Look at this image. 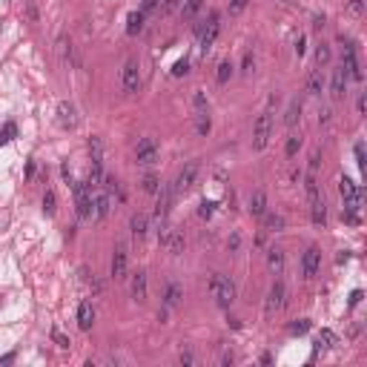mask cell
Returning <instances> with one entry per match:
<instances>
[{
  "instance_id": "d6a6232c",
  "label": "cell",
  "mask_w": 367,
  "mask_h": 367,
  "mask_svg": "<svg viewBox=\"0 0 367 367\" xmlns=\"http://www.w3.org/2000/svg\"><path fill=\"white\" fill-rule=\"evenodd\" d=\"M321 89H324V80H321V72L316 69V72H310V78H307V92L310 95H321Z\"/></svg>"
},
{
  "instance_id": "7402d4cb",
  "label": "cell",
  "mask_w": 367,
  "mask_h": 367,
  "mask_svg": "<svg viewBox=\"0 0 367 367\" xmlns=\"http://www.w3.org/2000/svg\"><path fill=\"white\" fill-rule=\"evenodd\" d=\"M247 209H250L252 218H261L264 212H267V192H264V189H255V192L250 195V204H247Z\"/></svg>"
},
{
  "instance_id": "e575fe53",
  "label": "cell",
  "mask_w": 367,
  "mask_h": 367,
  "mask_svg": "<svg viewBox=\"0 0 367 367\" xmlns=\"http://www.w3.org/2000/svg\"><path fill=\"white\" fill-rule=\"evenodd\" d=\"M43 212H46V215H55V212H57V195H55V189H46V192H43Z\"/></svg>"
},
{
  "instance_id": "1f68e13d",
  "label": "cell",
  "mask_w": 367,
  "mask_h": 367,
  "mask_svg": "<svg viewBox=\"0 0 367 367\" xmlns=\"http://www.w3.org/2000/svg\"><path fill=\"white\" fill-rule=\"evenodd\" d=\"M298 118H301V101H293L287 106V115H284V124L287 126H296Z\"/></svg>"
},
{
  "instance_id": "680465c9",
  "label": "cell",
  "mask_w": 367,
  "mask_h": 367,
  "mask_svg": "<svg viewBox=\"0 0 367 367\" xmlns=\"http://www.w3.org/2000/svg\"><path fill=\"white\" fill-rule=\"evenodd\" d=\"M235 362V356H232V350H227V353L221 356V365H232Z\"/></svg>"
},
{
  "instance_id": "52a82bcc",
  "label": "cell",
  "mask_w": 367,
  "mask_h": 367,
  "mask_svg": "<svg viewBox=\"0 0 367 367\" xmlns=\"http://www.w3.org/2000/svg\"><path fill=\"white\" fill-rule=\"evenodd\" d=\"M287 304V287L284 281H275L273 287H270V293H267V307H264V316L267 319H273L275 313H281Z\"/></svg>"
},
{
  "instance_id": "2e32d148",
  "label": "cell",
  "mask_w": 367,
  "mask_h": 367,
  "mask_svg": "<svg viewBox=\"0 0 367 367\" xmlns=\"http://www.w3.org/2000/svg\"><path fill=\"white\" fill-rule=\"evenodd\" d=\"M347 72H344V66L339 69H333V80H330V95H333V101H342L344 95H347Z\"/></svg>"
},
{
  "instance_id": "7a4b0ae2",
  "label": "cell",
  "mask_w": 367,
  "mask_h": 367,
  "mask_svg": "<svg viewBox=\"0 0 367 367\" xmlns=\"http://www.w3.org/2000/svg\"><path fill=\"white\" fill-rule=\"evenodd\" d=\"M72 192H75L78 218H80V221L92 218V186H89L86 181H72Z\"/></svg>"
},
{
  "instance_id": "6125c7cd",
  "label": "cell",
  "mask_w": 367,
  "mask_h": 367,
  "mask_svg": "<svg viewBox=\"0 0 367 367\" xmlns=\"http://www.w3.org/2000/svg\"><path fill=\"white\" fill-rule=\"evenodd\" d=\"M359 301H362V290H356L353 296H350V304H359Z\"/></svg>"
},
{
  "instance_id": "f1b7e54d",
  "label": "cell",
  "mask_w": 367,
  "mask_h": 367,
  "mask_svg": "<svg viewBox=\"0 0 367 367\" xmlns=\"http://www.w3.org/2000/svg\"><path fill=\"white\" fill-rule=\"evenodd\" d=\"M57 49H60V57H63V63H75V46H72V40L69 37H60L57 40Z\"/></svg>"
},
{
  "instance_id": "9a60e30c",
  "label": "cell",
  "mask_w": 367,
  "mask_h": 367,
  "mask_svg": "<svg viewBox=\"0 0 367 367\" xmlns=\"http://www.w3.org/2000/svg\"><path fill=\"white\" fill-rule=\"evenodd\" d=\"M129 296L135 298L138 304H144V301H147V296H149V278H147L144 270H138V273L132 275V281H129Z\"/></svg>"
},
{
  "instance_id": "7bdbcfd3",
  "label": "cell",
  "mask_w": 367,
  "mask_h": 367,
  "mask_svg": "<svg viewBox=\"0 0 367 367\" xmlns=\"http://www.w3.org/2000/svg\"><path fill=\"white\" fill-rule=\"evenodd\" d=\"M212 212H215V204H212V201H201V206H198V215L201 218H212Z\"/></svg>"
},
{
  "instance_id": "836d02e7",
  "label": "cell",
  "mask_w": 367,
  "mask_h": 367,
  "mask_svg": "<svg viewBox=\"0 0 367 367\" xmlns=\"http://www.w3.org/2000/svg\"><path fill=\"white\" fill-rule=\"evenodd\" d=\"M23 17H26V23H37V20H40L37 0H26V6H23Z\"/></svg>"
},
{
  "instance_id": "816d5d0a",
  "label": "cell",
  "mask_w": 367,
  "mask_h": 367,
  "mask_svg": "<svg viewBox=\"0 0 367 367\" xmlns=\"http://www.w3.org/2000/svg\"><path fill=\"white\" fill-rule=\"evenodd\" d=\"M347 11H350V14H362V11H365V0H350Z\"/></svg>"
},
{
  "instance_id": "83f0119b",
  "label": "cell",
  "mask_w": 367,
  "mask_h": 367,
  "mask_svg": "<svg viewBox=\"0 0 367 367\" xmlns=\"http://www.w3.org/2000/svg\"><path fill=\"white\" fill-rule=\"evenodd\" d=\"M264 232H281L284 229V218L281 215H273V212H264Z\"/></svg>"
},
{
  "instance_id": "f546056e",
  "label": "cell",
  "mask_w": 367,
  "mask_h": 367,
  "mask_svg": "<svg viewBox=\"0 0 367 367\" xmlns=\"http://www.w3.org/2000/svg\"><path fill=\"white\" fill-rule=\"evenodd\" d=\"M209 129H212V121H209V115H206V109H204V112L195 115V132H198L201 138H206L209 135Z\"/></svg>"
},
{
  "instance_id": "9f6ffc18",
  "label": "cell",
  "mask_w": 367,
  "mask_h": 367,
  "mask_svg": "<svg viewBox=\"0 0 367 367\" xmlns=\"http://www.w3.org/2000/svg\"><path fill=\"white\" fill-rule=\"evenodd\" d=\"M227 247H229V250H232V252H235V250H238V247H241V235H238V232H232V235H229Z\"/></svg>"
},
{
  "instance_id": "7dc6e473",
  "label": "cell",
  "mask_w": 367,
  "mask_h": 367,
  "mask_svg": "<svg viewBox=\"0 0 367 367\" xmlns=\"http://www.w3.org/2000/svg\"><path fill=\"white\" fill-rule=\"evenodd\" d=\"M52 342H55L57 347H63V350H66L69 344H72V342H69V339H66V336H63L60 330H52Z\"/></svg>"
},
{
  "instance_id": "bcb514c9",
  "label": "cell",
  "mask_w": 367,
  "mask_h": 367,
  "mask_svg": "<svg viewBox=\"0 0 367 367\" xmlns=\"http://www.w3.org/2000/svg\"><path fill=\"white\" fill-rule=\"evenodd\" d=\"M241 72H244V75H252V72H255V57H252V52L244 55V69H241Z\"/></svg>"
},
{
  "instance_id": "f35d334b",
  "label": "cell",
  "mask_w": 367,
  "mask_h": 367,
  "mask_svg": "<svg viewBox=\"0 0 367 367\" xmlns=\"http://www.w3.org/2000/svg\"><path fill=\"white\" fill-rule=\"evenodd\" d=\"M304 189H307V198L313 201V198H319V181H316V175L310 172L307 181H304Z\"/></svg>"
},
{
  "instance_id": "8fae6325",
  "label": "cell",
  "mask_w": 367,
  "mask_h": 367,
  "mask_svg": "<svg viewBox=\"0 0 367 367\" xmlns=\"http://www.w3.org/2000/svg\"><path fill=\"white\" fill-rule=\"evenodd\" d=\"M158 201H155V218L158 221H164V218L170 215V209H172V201H175V189H172L170 184H161L158 186Z\"/></svg>"
},
{
  "instance_id": "ba28073f",
  "label": "cell",
  "mask_w": 367,
  "mask_h": 367,
  "mask_svg": "<svg viewBox=\"0 0 367 367\" xmlns=\"http://www.w3.org/2000/svg\"><path fill=\"white\" fill-rule=\"evenodd\" d=\"M121 86H124L126 95H135L141 89V66L138 60H126L124 69H121Z\"/></svg>"
},
{
  "instance_id": "f6af8a7d",
  "label": "cell",
  "mask_w": 367,
  "mask_h": 367,
  "mask_svg": "<svg viewBox=\"0 0 367 367\" xmlns=\"http://www.w3.org/2000/svg\"><path fill=\"white\" fill-rule=\"evenodd\" d=\"M178 9H181V3H178V0H164V6H158L161 14H172V11H178Z\"/></svg>"
},
{
  "instance_id": "ab89813d",
  "label": "cell",
  "mask_w": 367,
  "mask_h": 367,
  "mask_svg": "<svg viewBox=\"0 0 367 367\" xmlns=\"http://www.w3.org/2000/svg\"><path fill=\"white\" fill-rule=\"evenodd\" d=\"M298 149H301V135H290V138H287V147H284L287 158H293Z\"/></svg>"
},
{
  "instance_id": "cb8c5ba5",
  "label": "cell",
  "mask_w": 367,
  "mask_h": 367,
  "mask_svg": "<svg viewBox=\"0 0 367 367\" xmlns=\"http://www.w3.org/2000/svg\"><path fill=\"white\" fill-rule=\"evenodd\" d=\"M129 229H132V235H135V238H144V235H147V229H149V218L144 215V212H135V215L129 218Z\"/></svg>"
},
{
  "instance_id": "91938a15",
  "label": "cell",
  "mask_w": 367,
  "mask_h": 367,
  "mask_svg": "<svg viewBox=\"0 0 367 367\" xmlns=\"http://www.w3.org/2000/svg\"><path fill=\"white\" fill-rule=\"evenodd\" d=\"M356 109H359V115H365V109H367V98H365V95L359 98V103H356Z\"/></svg>"
},
{
  "instance_id": "5b68a950",
  "label": "cell",
  "mask_w": 367,
  "mask_h": 367,
  "mask_svg": "<svg viewBox=\"0 0 367 367\" xmlns=\"http://www.w3.org/2000/svg\"><path fill=\"white\" fill-rule=\"evenodd\" d=\"M339 192H342V201H344L347 212H359L362 209V192H359V186L347 175H342V181H339Z\"/></svg>"
},
{
  "instance_id": "8992f818",
  "label": "cell",
  "mask_w": 367,
  "mask_h": 367,
  "mask_svg": "<svg viewBox=\"0 0 367 367\" xmlns=\"http://www.w3.org/2000/svg\"><path fill=\"white\" fill-rule=\"evenodd\" d=\"M198 172H201V164H198V161H189V164H184L181 172H178V178H175V184H172L175 195H178V192H186V189H192L195 181H198Z\"/></svg>"
},
{
  "instance_id": "d4e9b609",
  "label": "cell",
  "mask_w": 367,
  "mask_h": 367,
  "mask_svg": "<svg viewBox=\"0 0 367 367\" xmlns=\"http://www.w3.org/2000/svg\"><path fill=\"white\" fill-rule=\"evenodd\" d=\"M181 298H184V290H181V284H167V290H164V304L167 307H178L181 304Z\"/></svg>"
},
{
  "instance_id": "d590c367",
  "label": "cell",
  "mask_w": 367,
  "mask_h": 367,
  "mask_svg": "<svg viewBox=\"0 0 367 367\" xmlns=\"http://www.w3.org/2000/svg\"><path fill=\"white\" fill-rule=\"evenodd\" d=\"M229 78H232V63H229V60H221L218 69H215V80L218 83H227Z\"/></svg>"
},
{
  "instance_id": "ffe728a7",
  "label": "cell",
  "mask_w": 367,
  "mask_h": 367,
  "mask_svg": "<svg viewBox=\"0 0 367 367\" xmlns=\"http://www.w3.org/2000/svg\"><path fill=\"white\" fill-rule=\"evenodd\" d=\"M310 218H313V224L316 227H324L327 224V204H324V198H313L310 201Z\"/></svg>"
},
{
  "instance_id": "6f0895ef",
  "label": "cell",
  "mask_w": 367,
  "mask_h": 367,
  "mask_svg": "<svg viewBox=\"0 0 367 367\" xmlns=\"http://www.w3.org/2000/svg\"><path fill=\"white\" fill-rule=\"evenodd\" d=\"M356 161H359V167L365 170V147H362V144H356Z\"/></svg>"
},
{
  "instance_id": "8d00e7d4",
  "label": "cell",
  "mask_w": 367,
  "mask_h": 367,
  "mask_svg": "<svg viewBox=\"0 0 367 367\" xmlns=\"http://www.w3.org/2000/svg\"><path fill=\"white\" fill-rule=\"evenodd\" d=\"M89 158L103 161V141H101L98 135H92V138H89Z\"/></svg>"
},
{
  "instance_id": "603a6c76",
  "label": "cell",
  "mask_w": 367,
  "mask_h": 367,
  "mask_svg": "<svg viewBox=\"0 0 367 367\" xmlns=\"http://www.w3.org/2000/svg\"><path fill=\"white\" fill-rule=\"evenodd\" d=\"M144 23H147V14L144 11H129V17H126V34H141L144 32Z\"/></svg>"
},
{
  "instance_id": "db71d44e",
  "label": "cell",
  "mask_w": 367,
  "mask_h": 367,
  "mask_svg": "<svg viewBox=\"0 0 367 367\" xmlns=\"http://www.w3.org/2000/svg\"><path fill=\"white\" fill-rule=\"evenodd\" d=\"M319 164H321V152L316 149V152L310 155V172H313V175H316V170H319Z\"/></svg>"
},
{
  "instance_id": "11a10c76",
  "label": "cell",
  "mask_w": 367,
  "mask_h": 367,
  "mask_svg": "<svg viewBox=\"0 0 367 367\" xmlns=\"http://www.w3.org/2000/svg\"><path fill=\"white\" fill-rule=\"evenodd\" d=\"M307 330H310V321L307 319H301L298 324H293V327H290V333H307Z\"/></svg>"
},
{
  "instance_id": "30bf717a",
  "label": "cell",
  "mask_w": 367,
  "mask_h": 367,
  "mask_svg": "<svg viewBox=\"0 0 367 367\" xmlns=\"http://www.w3.org/2000/svg\"><path fill=\"white\" fill-rule=\"evenodd\" d=\"M319 270H321V250L319 247H307L304 255H301V275L310 281V278L319 275Z\"/></svg>"
},
{
  "instance_id": "7c38bea8",
  "label": "cell",
  "mask_w": 367,
  "mask_h": 367,
  "mask_svg": "<svg viewBox=\"0 0 367 367\" xmlns=\"http://www.w3.org/2000/svg\"><path fill=\"white\" fill-rule=\"evenodd\" d=\"M126 267H129V252L124 244H118L112 252V261H109V275L115 281H121V278H126Z\"/></svg>"
},
{
  "instance_id": "e0dca14e",
  "label": "cell",
  "mask_w": 367,
  "mask_h": 367,
  "mask_svg": "<svg viewBox=\"0 0 367 367\" xmlns=\"http://www.w3.org/2000/svg\"><path fill=\"white\" fill-rule=\"evenodd\" d=\"M57 124L63 126V129H75V124H78L75 106H72L69 101H60V103H57Z\"/></svg>"
},
{
  "instance_id": "74e56055",
  "label": "cell",
  "mask_w": 367,
  "mask_h": 367,
  "mask_svg": "<svg viewBox=\"0 0 367 367\" xmlns=\"http://www.w3.org/2000/svg\"><path fill=\"white\" fill-rule=\"evenodd\" d=\"M316 344L324 347V350H327V347H336V333H333V330H321L319 339H316Z\"/></svg>"
},
{
  "instance_id": "d6986e66",
  "label": "cell",
  "mask_w": 367,
  "mask_h": 367,
  "mask_svg": "<svg viewBox=\"0 0 367 367\" xmlns=\"http://www.w3.org/2000/svg\"><path fill=\"white\" fill-rule=\"evenodd\" d=\"M267 267H270V273H273V275L284 273L287 258H284V250H281V247H273V250L267 252Z\"/></svg>"
},
{
  "instance_id": "ac0fdd59",
  "label": "cell",
  "mask_w": 367,
  "mask_h": 367,
  "mask_svg": "<svg viewBox=\"0 0 367 367\" xmlns=\"http://www.w3.org/2000/svg\"><path fill=\"white\" fill-rule=\"evenodd\" d=\"M109 204H112L109 192H92V212H95L98 221H103V218L109 215Z\"/></svg>"
},
{
  "instance_id": "3957f363",
  "label": "cell",
  "mask_w": 367,
  "mask_h": 367,
  "mask_svg": "<svg viewBox=\"0 0 367 367\" xmlns=\"http://www.w3.org/2000/svg\"><path fill=\"white\" fill-rule=\"evenodd\" d=\"M270 132H273V118H270V112H261L255 118V124H252V149H258V152L267 149Z\"/></svg>"
},
{
  "instance_id": "44dd1931",
  "label": "cell",
  "mask_w": 367,
  "mask_h": 367,
  "mask_svg": "<svg viewBox=\"0 0 367 367\" xmlns=\"http://www.w3.org/2000/svg\"><path fill=\"white\" fill-rule=\"evenodd\" d=\"M92 324H95V307H92V301H80L78 304V327L80 330H92Z\"/></svg>"
},
{
  "instance_id": "f5cc1de1",
  "label": "cell",
  "mask_w": 367,
  "mask_h": 367,
  "mask_svg": "<svg viewBox=\"0 0 367 367\" xmlns=\"http://www.w3.org/2000/svg\"><path fill=\"white\" fill-rule=\"evenodd\" d=\"M304 52H307V37H304V34H298V40H296V55L301 57Z\"/></svg>"
},
{
  "instance_id": "9c48e42d",
  "label": "cell",
  "mask_w": 367,
  "mask_h": 367,
  "mask_svg": "<svg viewBox=\"0 0 367 367\" xmlns=\"http://www.w3.org/2000/svg\"><path fill=\"white\" fill-rule=\"evenodd\" d=\"M161 155V149L158 144L152 141V138H141L138 141V147H135V161L141 164V167H149V164H155Z\"/></svg>"
},
{
  "instance_id": "5bb4252c",
  "label": "cell",
  "mask_w": 367,
  "mask_h": 367,
  "mask_svg": "<svg viewBox=\"0 0 367 367\" xmlns=\"http://www.w3.org/2000/svg\"><path fill=\"white\" fill-rule=\"evenodd\" d=\"M344 72H347V78H353V80H362L365 78V72H362V63H359V55H356V46L353 43H347L344 46Z\"/></svg>"
},
{
  "instance_id": "4316f807",
  "label": "cell",
  "mask_w": 367,
  "mask_h": 367,
  "mask_svg": "<svg viewBox=\"0 0 367 367\" xmlns=\"http://www.w3.org/2000/svg\"><path fill=\"white\" fill-rule=\"evenodd\" d=\"M201 9H204V0H184L178 11H181L184 20H195V14H198Z\"/></svg>"
},
{
  "instance_id": "681fc988",
  "label": "cell",
  "mask_w": 367,
  "mask_h": 367,
  "mask_svg": "<svg viewBox=\"0 0 367 367\" xmlns=\"http://www.w3.org/2000/svg\"><path fill=\"white\" fill-rule=\"evenodd\" d=\"M178 362H181V365H186V367H189V365H195V353H192V350H181Z\"/></svg>"
},
{
  "instance_id": "4dcf8cb0",
  "label": "cell",
  "mask_w": 367,
  "mask_h": 367,
  "mask_svg": "<svg viewBox=\"0 0 367 367\" xmlns=\"http://www.w3.org/2000/svg\"><path fill=\"white\" fill-rule=\"evenodd\" d=\"M158 186H161V178L155 175V172H147V175H144V181H141V189L149 192V195H155V192H158Z\"/></svg>"
},
{
  "instance_id": "60d3db41",
  "label": "cell",
  "mask_w": 367,
  "mask_h": 367,
  "mask_svg": "<svg viewBox=\"0 0 367 367\" xmlns=\"http://www.w3.org/2000/svg\"><path fill=\"white\" fill-rule=\"evenodd\" d=\"M316 60H319V66H327V63H330V46L327 43H319V49H316Z\"/></svg>"
},
{
  "instance_id": "484cf974",
  "label": "cell",
  "mask_w": 367,
  "mask_h": 367,
  "mask_svg": "<svg viewBox=\"0 0 367 367\" xmlns=\"http://www.w3.org/2000/svg\"><path fill=\"white\" fill-rule=\"evenodd\" d=\"M92 186V189H98L103 184V161H95L89 158V181H86Z\"/></svg>"
},
{
  "instance_id": "b9f144b4",
  "label": "cell",
  "mask_w": 367,
  "mask_h": 367,
  "mask_svg": "<svg viewBox=\"0 0 367 367\" xmlns=\"http://www.w3.org/2000/svg\"><path fill=\"white\" fill-rule=\"evenodd\" d=\"M192 106H195V112H204V109H206V95L201 89L192 95Z\"/></svg>"
},
{
  "instance_id": "277c9868",
  "label": "cell",
  "mask_w": 367,
  "mask_h": 367,
  "mask_svg": "<svg viewBox=\"0 0 367 367\" xmlns=\"http://www.w3.org/2000/svg\"><path fill=\"white\" fill-rule=\"evenodd\" d=\"M218 32H221V14H218V11H209L206 20H204V29H201V34H198V37H201V52H204V55L218 40Z\"/></svg>"
},
{
  "instance_id": "c3c4849f",
  "label": "cell",
  "mask_w": 367,
  "mask_h": 367,
  "mask_svg": "<svg viewBox=\"0 0 367 367\" xmlns=\"http://www.w3.org/2000/svg\"><path fill=\"white\" fill-rule=\"evenodd\" d=\"M14 132H17V129H14V124H6V129L0 132V144H9L11 138H14Z\"/></svg>"
},
{
  "instance_id": "6da1fadb",
  "label": "cell",
  "mask_w": 367,
  "mask_h": 367,
  "mask_svg": "<svg viewBox=\"0 0 367 367\" xmlns=\"http://www.w3.org/2000/svg\"><path fill=\"white\" fill-rule=\"evenodd\" d=\"M209 293H212V298H215L218 307H229V304L235 301V284L229 281L227 275H221V273L209 275Z\"/></svg>"
},
{
  "instance_id": "ee69618b",
  "label": "cell",
  "mask_w": 367,
  "mask_h": 367,
  "mask_svg": "<svg viewBox=\"0 0 367 367\" xmlns=\"http://www.w3.org/2000/svg\"><path fill=\"white\" fill-rule=\"evenodd\" d=\"M186 72H189V60H186V57H181V60L172 66V75H175V78H181V75H186Z\"/></svg>"
},
{
  "instance_id": "94428289",
  "label": "cell",
  "mask_w": 367,
  "mask_h": 367,
  "mask_svg": "<svg viewBox=\"0 0 367 367\" xmlns=\"http://www.w3.org/2000/svg\"><path fill=\"white\" fill-rule=\"evenodd\" d=\"M327 121H330V109H324V112L319 115V124H327Z\"/></svg>"
},
{
  "instance_id": "4fadbf2b",
  "label": "cell",
  "mask_w": 367,
  "mask_h": 367,
  "mask_svg": "<svg viewBox=\"0 0 367 367\" xmlns=\"http://www.w3.org/2000/svg\"><path fill=\"white\" fill-rule=\"evenodd\" d=\"M161 244L170 250V255H181L184 247H186L184 232H181V229H172V227H164V232H161Z\"/></svg>"
},
{
  "instance_id": "f907efd6",
  "label": "cell",
  "mask_w": 367,
  "mask_h": 367,
  "mask_svg": "<svg viewBox=\"0 0 367 367\" xmlns=\"http://www.w3.org/2000/svg\"><path fill=\"white\" fill-rule=\"evenodd\" d=\"M244 9H247V0H232L229 3V14H241Z\"/></svg>"
}]
</instances>
